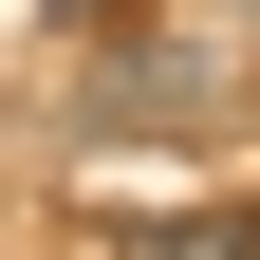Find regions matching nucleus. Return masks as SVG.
Listing matches in <instances>:
<instances>
[{"label":"nucleus","mask_w":260,"mask_h":260,"mask_svg":"<svg viewBox=\"0 0 260 260\" xmlns=\"http://www.w3.org/2000/svg\"><path fill=\"white\" fill-rule=\"evenodd\" d=\"M149 260H242V223H186V242H149Z\"/></svg>","instance_id":"nucleus-1"}]
</instances>
